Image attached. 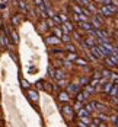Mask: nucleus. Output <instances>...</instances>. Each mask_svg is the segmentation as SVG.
Masks as SVG:
<instances>
[{
	"instance_id": "nucleus-1",
	"label": "nucleus",
	"mask_w": 118,
	"mask_h": 127,
	"mask_svg": "<svg viewBox=\"0 0 118 127\" xmlns=\"http://www.w3.org/2000/svg\"><path fill=\"white\" fill-rule=\"evenodd\" d=\"M48 42H50V44H57V42H58V40L52 37V38H48Z\"/></svg>"
},
{
	"instance_id": "nucleus-4",
	"label": "nucleus",
	"mask_w": 118,
	"mask_h": 127,
	"mask_svg": "<svg viewBox=\"0 0 118 127\" xmlns=\"http://www.w3.org/2000/svg\"><path fill=\"white\" fill-rule=\"evenodd\" d=\"M80 26H83L84 29H89V28H90V25H87V23H83V22L80 23Z\"/></svg>"
},
{
	"instance_id": "nucleus-3",
	"label": "nucleus",
	"mask_w": 118,
	"mask_h": 127,
	"mask_svg": "<svg viewBox=\"0 0 118 127\" xmlns=\"http://www.w3.org/2000/svg\"><path fill=\"white\" fill-rule=\"evenodd\" d=\"M60 99H61V101H67L68 96L66 95V94H61V95H60Z\"/></svg>"
},
{
	"instance_id": "nucleus-2",
	"label": "nucleus",
	"mask_w": 118,
	"mask_h": 127,
	"mask_svg": "<svg viewBox=\"0 0 118 127\" xmlns=\"http://www.w3.org/2000/svg\"><path fill=\"white\" fill-rule=\"evenodd\" d=\"M29 96H31V98H32L34 101H36V99H38V95H36L35 92H29Z\"/></svg>"
}]
</instances>
